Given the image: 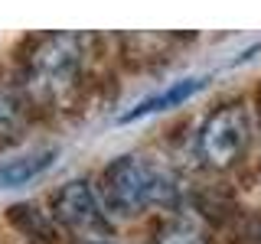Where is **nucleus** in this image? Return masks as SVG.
Here are the masks:
<instances>
[{
	"label": "nucleus",
	"instance_id": "obj_8",
	"mask_svg": "<svg viewBox=\"0 0 261 244\" xmlns=\"http://www.w3.org/2000/svg\"><path fill=\"white\" fill-rule=\"evenodd\" d=\"M23 124V98L13 88H0V134H13Z\"/></svg>",
	"mask_w": 261,
	"mask_h": 244
},
{
	"label": "nucleus",
	"instance_id": "obj_4",
	"mask_svg": "<svg viewBox=\"0 0 261 244\" xmlns=\"http://www.w3.org/2000/svg\"><path fill=\"white\" fill-rule=\"evenodd\" d=\"M53 218L85 241H101L111 234V218L88 179H69L53 192Z\"/></svg>",
	"mask_w": 261,
	"mask_h": 244
},
{
	"label": "nucleus",
	"instance_id": "obj_9",
	"mask_svg": "<svg viewBox=\"0 0 261 244\" xmlns=\"http://www.w3.org/2000/svg\"><path fill=\"white\" fill-rule=\"evenodd\" d=\"M85 244H111V241H85Z\"/></svg>",
	"mask_w": 261,
	"mask_h": 244
},
{
	"label": "nucleus",
	"instance_id": "obj_7",
	"mask_svg": "<svg viewBox=\"0 0 261 244\" xmlns=\"http://www.w3.org/2000/svg\"><path fill=\"white\" fill-rule=\"evenodd\" d=\"M153 244H206V234L186 218H173V222L160 225Z\"/></svg>",
	"mask_w": 261,
	"mask_h": 244
},
{
	"label": "nucleus",
	"instance_id": "obj_6",
	"mask_svg": "<svg viewBox=\"0 0 261 244\" xmlns=\"http://www.w3.org/2000/svg\"><path fill=\"white\" fill-rule=\"evenodd\" d=\"M59 153L49 146V150H36V153H27V157H13L7 163H0V189H16V186H27L33 182L36 176H43L53 160Z\"/></svg>",
	"mask_w": 261,
	"mask_h": 244
},
{
	"label": "nucleus",
	"instance_id": "obj_3",
	"mask_svg": "<svg viewBox=\"0 0 261 244\" xmlns=\"http://www.w3.org/2000/svg\"><path fill=\"white\" fill-rule=\"evenodd\" d=\"M251 137V117L242 104H222L199 130V157L212 169H225L245 153Z\"/></svg>",
	"mask_w": 261,
	"mask_h": 244
},
{
	"label": "nucleus",
	"instance_id": "obj_1",
	"mask_svg": "<svg viewBox=\"0 0 261 244\" xmlns=\"http://www.w3.org/2000/svg\"><path fill=\"white\" fill-rule=\"evenodd\" d=\"M101 192H105V208L118 215H141L153 205H173L179 186L167 169L153 166L150 160L124 153L111 160L101 173Z\"/></svg>",
	"mask_w": 261,
	"mask_h": 244
},
{
	"label": "nucleus",
	"instance_id": "obj_5",
	"mask_svg": "<svg viewBox=\"0 0 261 244\" xmlns=\"http://www.w3.org/2000/svg\"><path fill=\"white\" fill-rule=\"evenodd\" d=\"M206 75H190V78H179V81H170L163 92L157 95H150V98H144L141 104H134L130 111L121 114V120H137V117H147V114H157V111H170V108H176V104H183L186 98H193L196 92H202L206 88Z\"/></svg>",
	"mask_w": 261,
	"mask_h": 244
},
{
	"label": "nucleus",
	"instance_id": "obj_2",
	"mask_svg": "<svg viewBox=\"0 0 261 244\" xmlns=\"http://www.w3.org/2000/svg\"><path fill=\"white\" fill-rule=\"evenodd\" d=\"M88 39L82 33H49L33 43L27 55V85L39 98H56L72 85L79 69L85 65Z\"/></svg>",
	"mask_w": 261,
	"mask_h": 244
}]
</instances>
